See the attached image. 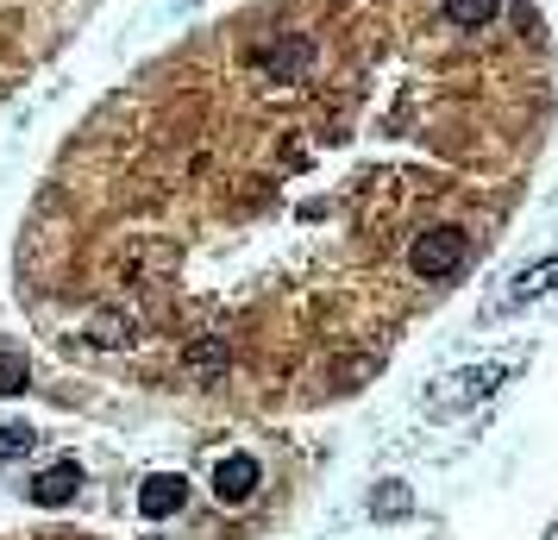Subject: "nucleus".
<instances>
[{"mask_svg":"<svg viewBox=\"0 0 558 540\" xmlns=\"http://www.w3.org/2000/svg\"><path fill=\"white\" fill-rule=\"evenodd\" d=\"M470 258V245L458 227H433V233H420V240L408 245V270L420 277V283H440V277H458Z\"/></svg>","mask_w":558,"mask_h":540,"instance_id":"obj_1","label":"nucleus"},{"mask_svg":"<svg viewBox=\"0 0 558 540\" xmlns=\"http://www.w3.org/2000/svg\"><path fill=\"white\" fill-rule=\"evenodd\" d=\"M258 484H264V472H258V459H251V452H226V459L213 465V497H220L226 510L251 503V497H258Z\"/></svg>","mask_w":558,"mask_h":540,"instance_id":"obj_2","label":"nucleus"},{"mask_svg":"<svg viewBox=\"0 0 558 540\" xmlns=\"http://www.w3.org/2000/svg\"><path fill=\"white\" fill-rule=\"evenodd\" d=\"M76 490H82V465L76 459H57V465H44L31 478V503L38 510H63V503H76Z\"/></svg>","mask_w":558,"mask_h":540,"instance_id":"obj_3","label":"nucleus"},{"mask_svg":"<svg viewBox=\"0 0 558 540\" xmlns=\"http://www.w3.org/2000/svg\"><path fill=\"white\" fill-rule=\"evenodd\" d=\"M182 503H189V484H182L177 472H151V478L139 484V515H145V522H164V515H177Z\"/></svg>","mask_w":558,"mask_h":540,"instance_id":"obj_4","label":"nucleus"},{"mask_svg":"<svg viewBox=\"0 0 558 540\" xmlns=\"http://www.w3.org/2000/svg\"><path fill=\"white\" fill-rule=\"evenodd\" d=\"M553 283H558V258H540V265H528L521 277H515V290H508V308H528V301H540Z\"/></svg>","mask_w":558,"mask_h":540,"instance_id":"obj_5","label":"nucleus"},{"mask_svg":"<svg viewBox=\"0 0 558 540\" xmlns=\"http://www.w3.org/2000/svg\"><path fill=\"white\" fill-rule=\"evenodd\" d=\"M496 13H502V0H445V20H452L458 31L496 26Z\"/></svg>","mask_w":558,"mask_h":540,"instance_id":"obj_6","label":"nucleus"},{"mask_svg":"<svg viewBox=\"0 0 558 540\" xmlns=\"http://www.w3.org/2000/svg\"><path fill=\"white\" fill-rule=\"evenodd\" d=\"M414 510V497H408V484H395V478H382L377 490H371V515L377 522H402V515Z\"/></svg>","mask_w":558,"mask_h":540,"instance_id":"obj_7","label":"nucleus"},{"mask_svg":"<svg viewBox=\"0 0 558 540\" xmlns=\"http://www.w3.org/2000/svg\"><path fill=\"white\" fill-rule=\"evenodd\" d=\"M31 452V427L26 421H7V427H0V459H26Z\"/></svg>","mask_w":558,"mask_h":540,"instance_id":"obj_8","label":"nucleus"},{"mask_svg":"<svg viewBox=\"0 0 558 540\" xmlns=\"http://www.w3.org/2000/svg\"><path fill=\"white\" fill-rule=\"evenodd\" d=\"M26 359H20V352H7V359H0V396H20L26 390Z\"/></svg>","mask_w":558,"mask_h":540,"instance_id":"obj_9","label":"nucleus"},{"mask_svg":"<svg viewBox=\"0 0 558 540\" xmlns=\"http://www.w3.org/2000/svg\"><path fill=\"white\" fill-rule=\"evenodd\" d=\"M189 364H195V371H226V352L207 346V339H195V346H189Z\"/></svg>","mask_w":558,"mask_h":540,"instance_id":"obj_10","label":"nucleus"}]
</instances>
